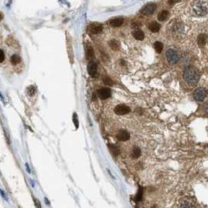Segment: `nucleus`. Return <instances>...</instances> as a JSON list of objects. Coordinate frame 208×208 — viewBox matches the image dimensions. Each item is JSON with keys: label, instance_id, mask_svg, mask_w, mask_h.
<instances>
[{"label": "nucleus", "instance_id": "nucleus-1", "mask_svg": "<svg viewBox=\"0 0 208 208\" xmlns=\"http://www.w3.org/2000/svg\"><path fill=\"white\" fill-rule=\"evenodd\" d=\"M183 76H184L186 82L191 86H196L200 81L199 74L192 67H188L185 68Z\"/></svg>", "mask_w": 208, "mask_h": 208}, {"label": "nucleus", "instance_id": "nucleus-2", "mask_svg": "<svg viewBox=\"0 0 208 208\" xmlns=\"http://www.w3.org/2000/svg\"><path fill=\"white\" fill-rule=\"evenodd\" d=\"M193 14L197 17H202L207 13V6L204 2H197L193 5Z\"/></svg>", "mask_w": 208, "mask_h": 208}, {"label": "nucleus", "instance_id": "nucleus-3", "mask_svg": "<svg viewBox=\"0 0 208 208\" xmlns=\"http://www.w3.org/2000/svg\"><path fill=\"white\" fill-rule=\"evenodd\" d=\"M166 57H167V61L171 65H175L179 61V56H178V53L172 49H170L167 51Z\"/></svg>", "mask_w": 208, "mask_h": 208}, {"label": "nucleus", "instance_id": "nucleus-4", "mask_svg": "<svg viewBox=\"0 0 208 208\" xmlns=\"http://www.w3.org/2000/svg\"><path fill=\"white\" fill-rule=\"evenodd\" d=\"M206 95H207V92H206V89L203 88H200V89H197L194 92V99L197 102H202L205 99Z\"/></svg>", "mask_w": 208, "mask_h": 208}, {"label": "nucleus", "instance_id": "nucleus-5", "mask_svg": "<svg viewBox=\"0 0 208 208\" xmlns=\"http://www.w3.org/2000/svg\"><path fill=\"white\" fill-rule=\"evenodd\" d=\"M114 112L117 115H125V114H128V113L131 112V109L129 106H126L125 104H120L117 105L114 109Z\"/></svg>", "mask_w": 208, "mask_h": 208}, {"label": "nucleus", "instance_id": "nucleus-6", "mask_svg": "<svg viewBox=\"0 0 208 208\" xmlns=\"http://www.w3.org/2000/svg\"><path fill=\"white\" fill-rule=\"evenodd\" d=\"M156 4L150 2V3L146 4V5L142 9L141 13H143V15H146V16H149V15H152L153 13H154V11L156 10Z\"/></svg>", "mask_w": 208, "mask_h": 208}, {"label": "nucleus", "instance_id": "nucleus-7", "mask_svg": "<svg viewBox=\"0 0 208 208\" xmlns=\"http://www.w3.org/2000/svg\"><path fill=\"white\" fill-rule=\"evenodd\" d=\"M97 94H98L99 98L104 100V99L110 98L111 96V90L108 88H103V89H99L97 91Z\"/></svg>", "mask_w": 208, "mask_h": 208}, {"label": "nucleus", "instance_id": "nucleus-8", "mask_svg": "<svg viewBox=\"0 0 208 208\" xmlns=\"http://www.w3.org/2000/svg\"><path fill=\"white\" fill-rule=\"evenodd\" d=\"M117 139L121 142L128 141L130 139V134L126 130H120L117 134Z\"/></svg>", "mask_w": 208, "mask_h": 208}, {"label": "nucleus", "instance_id": "nucleus-9", "mask_svg": "<svg viewBox=\"0 0 208 208\" xmlns=\"http://www.w3.org/2000/svg\"><path fill=\"white\" fill-rule=\"evenodd\" d=\"M88 73L90 74V76H95L97 72V63L96 62L91 61L88 64L87 67Z\"/></svg>", "mask_w": 208, "mask_h": 208}, {"label": "nucleus", "instance_id": "nucleus-10", "mask_svg": "<svg viewBox=\"0 0 208 208\" xmlns=\"http://www.w3.org/2000/svg\"><path fill=\"white\" fill-rule=\"evenodd\" d=\"M108 24L113 28H117V27L121 26L124 24V19L122 17H115V18L111 19L108 21Z\"/></svg>", "mask_w": 208, "mask_h": 208}, {"label": "nucleus", "instance_id": "nucleus-11", "mask_svg": "<svg viewBox=\"0 0 208 208\" xmlns=\"http://www.w3.org/2000/svg\"><path fill=\"white\" fill-rule=\"evenodd\" d=\"M89 31L92 34H98L102 32V25L101 24H92L89 27Z\"/></svg>", "mask_w": 208, "mask_h": 208}, {"label": "nucleus", "instance_id": "nucleus-12", "mask_svg": "<svg viewBox=\"0 0 208 208\" xmlns=\"http://www.w3.org/2000/svg\"><path fill=\"white\" fill-rule=\"evenodd\" d=\"M132 35L136 40H139V41H143V39H145V34L140 29L135 30L132 33Z\"/></svg>", "mask_w": 208, "mask_h": 208}, {"label": "nucleus", "instance_id": "nucleus-13", "mask_svg": "<svg viewBox=\"0 0 208 208\" xmlns=\"http://www.w3.org/2000/svg\"><path fill=\"white\" fill-rule=\"evenodd\" d=\"M206 41H207V35L206 34H201L198 36V39H197V43L199 45L200 47L204 46L206 45Z\"/></svg>", "mask_w": 208, "mask_h": 208}, {"label": "nucleus", "instance_id": "nucleus-14", "mask_svg": "<svg viewBox=\"0 0 208 208\" xmlns=\"http://www.w3.org/2000/svg\"><path fill=\"white\" fill-rule=\"evenodd\" d=\"M168 17H169V12L167 10H162L158 14L157 19L160 21H165Z\"/></svg>", "mask_w": 208, "mask_h": 208}, {"label": "nucleus", "instance_id": "nucleus-15", "mask_svg": "<svg viewBox=\"0 0 208 208\" xmlns=\"http://www.w3.org/2000/svg\"><path fill=\"white\" fill-rule=\"evenodd\" d=\"M149 29L152 32H154V33H156V32H158L159 31H160V25L158 24L157 22H155V21H153V22H151L150 24H149Z\"/></svg>", "mask_w": 208, "mask_h": 208}, {"label": "nucleus", "instance_id": "nucleus-16", "mask_svg": "<svg viewBox=\"0 0 208 208\" xmlns=\"http://www.w3.org/2000/svg\"><path fill=\"white\" fill-rule=\"evenodd\" d=\"M109 45L113 51H117L120 48V42L116 39H113L109 42Z\"/></svg>", "mask_w": 208, "mask_h": 208}, {"label": "nucleus", "instance_id": "nucleus-17", "mask_svg": "<svg viewBox=\"0 0 208 208\" xmlns=\"http://www.w3.org/2000/svg\"><path fill=\"white\" fill-rule=\"evenodd\" d=\"M179 208H196V206L193 202L186 200L181 203Z\"/></svg>", "mask_w": 208, "mask_h": 208}, {"label": "nucleus", "instance_id": "nucleus-18", "mask_svg": "<svg viewBox=\"0 0 208 208\" xmlns=\"http://www.w3.org/2000/svg\"><path fill=\"white\" fill-rule=\"evenodd\" d=\"M140 156H141V149L137 146L134 147L133 150H132V157H133L134 159H136V158L139 157Z\"/></svg>", "mask_w": 208, "mask_h": 208}, {"label": "nucleus", "instance_id": "nucleus-19", "mask_svg": "<svg viewBox=\"0 0 208 208\" xmlns=\"http://www.w3.org/2000/svg\"><path fill=\"white\" fill-rule=\"evenodd\" d=\"M10 62H11V63L13 64V65H17V64H18L21 62V57H20V56L17 55V54H14L10 58Z\"/></svg>", "mask_w": 208, "mask_h": 208}, {"label": "nucleus", "instance_id": "nucleus-20", "mask_svg": "<svg viewBox=\"0 0 208 208\" xmlns=\"http://www.w3.org/2000/svg\"><path fill=\"white\" fill-rule=\"evenodd\" d=\"M154 49L157 53H160V52L163 51V43L160 42H156L154 43Z\"/></svg>", "mask_w": 208, "mask_h": 208}, {"label": "nucleus", "instance_id": "nucleus-21", "mask_svg": "<svg viewBox=\"0 0 208 208\" xmlns=\"http://www.w3.org/2000/svg\"><path fill=\"white\" fill-rule=\"evenodd\" d=\"M102 81H103V83L105 84L106 86H111L112 85H113V82H112V80L109 78V77H104V78H102Z\"/></svg>", "mask_w": 208, "mask_h": 208}, {"label": "nucleus", "instance_id": "nucleus-22", "mask_svg": "<svg viewBox=\"0 0 208 208\" xmlns=\"http://www.w3.org/2000/svg\"><path fill=\"white\" fill-rule=\"evenodd\" d=\"M73 121H74V124L75 125L76 128H78V116H77V113H74V115H73Z\"/></svg>", "mask_w": 208, "mask_h": 208}, {"label": "nucleus", "instance_id": "nucleus-23", "mask_svg": "<svg viewBox=\"0 0 208 208\" xmlns=\"http://www.w3.org/2000/svg\"><path fill=\"white\" fill-rule=\"evenodd\" d=\"M142 197H143V190H142L141 188H139V193H138L137 196H136V200H138V201L141 200Z\"/></svg>", "mask_w": 208, "mask_h": 208}, {"label": "nucleus", "instance_id": "nucleus-24", "mask_svg": "<svg viewBox=\"0 0 208 208\" xmlns=\"http://www.w3.org/2000/svg\"><path fill=\"white\" fill-rule=\"evenodd\" d=\"M28 94L31 96H33L34 94H35V89L34 86H30V87L28 88Z\"/></svg>", "mask_w": 208, "mask_h": 208}, {"label": "nucleus", "instance_id": "nucleus-25", "mask_svg": "<svg viewBox=\"0 0 208 208\" xmlns=\"http://www.w3.org/2000/svg\"><path fill=\"white\" fill-rule=\"evenodd\" d=\"M111 151L114 155H117L119 153V149L117 147H116L115 146H111Z\"/></svg>", "mask_w": 208, "mask_h": 208}, {"label": "nucleus", "instance_id": "nucleus-26", "mask_svg": "<svg viewBox=\"0 0 208 208\" xmlns=\"http://www.w3.org/2000/svg\"><path fill=\"white\" fill-rule=\"evenodd\" d=\"M87 54H88V57H89V58H92V56H94V52H93L92 49L89 48V49H88Z\"/></svg>", "mask_w": 208, "mask_h": 208}, {"label": "nucleus", "instance_id": "nucleus-27", "mask_svg": "<svg viewBox=\"0 0 208 208\" xmlns=\"http://www.w3.org/2000/svg\"><path fill=\"white\" fill-rule=\"evenodd\" d=\"M0 53H1V56H0V57H1L0 58V62L2 63V62L4 61V59H5V54H4V52L2 49L0 50Z\"/></svg>", "mask_w": 208, "mask_h": 208}, {"label": "nucleus", "instance_id": "nucleus-28", "mask_svg": "<svg viewBox=\"0 0 208 208\" xmlns=\"http://www.w3.org/2000/svg\"><path fill=\"white\" fill-rule=\"evenodd\" d=\"M35 206L37 208H41V204H40V202H39L38 200H35Z\"/></svg>", "mask_w": 208, "mask_h": 208}, {"label": "nucleus", "instance_id": "nucleus-29", "mask_svg": "<svg viewBox=\"0 0 208 208\" xmlns=\"http://www.w3.org/2000/svg\"><path fill=\"white\" fill-rule=\"evenodd\" d=\"M180 1H182V0H169V2H170V3H171V4L176 3V2H180Z\"/></svg>", "mask_w": 208, "mask_h": 208}]
</instances>
